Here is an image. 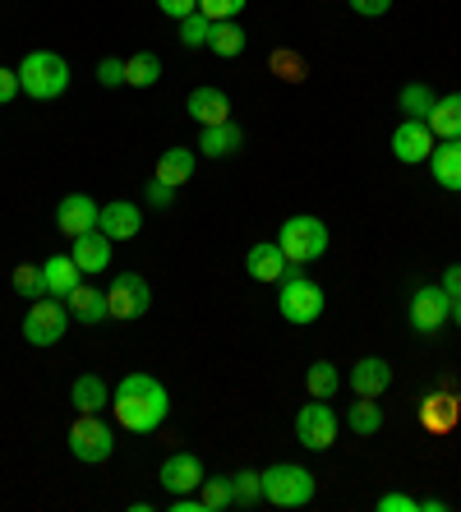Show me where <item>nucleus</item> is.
Instances as JSON below:
<instances>
[{
    "instance_id": "40",
    "label": "nucleus",
    "mask_w": 461,
    "mask_h": 512,
    "mask_svg": "<svg viewBox=\"0 0 461 512\" xmlns=\"http://www.w3.org/2000/svg\"><path fill=\"white\" fill-rule=\"evenodd\" d=\"M157 10H162L166 19H176V24H180V19H190V14L199 10V0H157Z\"/></svg>"
},
{
    "instance_id": "18",
    "label": "nucleus",
    "mask_w": 461,
    "mask_h": 512,
    "mask_svg": "<svg viewBox=\"0 0 461 512\" xmlns=\"http://www.w3.org/2000/svg\"><path fill=\"white\" fill-rule=\"evenodd\" d=\"M65 305H70V319H79L83 328H97V323H107L111 310H107V291H97V286H74L70 296H65Z\"/></svg>"
},
{
    "instance_id": "39",
    "label": "nucleus",
    "mask_w": 461,
    "mask_h": 512,
    "mask_svg": "<svg viewBox=\"0 0 461 512\" xmlns=\"http://www.w3.org/2000/svg\"><path fill=\"white\" fill-rule=\"evenodd\" d=\"M379 512H420V499H411V494H379Z\"/></svg>"
},
{
    "instance_id": "25",
    "label": "nucleus",
    "mask_w": 461,
    "mask_h": 512,
    "mask_svg": "<svg viewBox=\"0 0 461 512\" xmlns=\"http://www.w3.org/2000/svg\"><path fill=\"white\" fill-rule=\"evenodd\" d=\"M162 79V56L157 51H134L125 60V88H157Z\"/></svg>"
},
{
    "instance_id": "27",
    "label": "nucleus",
    "mask_w": 461,
    "mask_h": 512,
    "mask_svg": "<svg viewBox=\"0 0 461 512\" xmlns=\"http://www.w3.org/2000/svg\"><path fill=\"white\" fill-rule=\"evenodd\" d=\"M194 176V148H166L162 157H157V180H166V185H185V180Z\"/></svg>"
},
{
    "instance_id": "35",
    "label": "nucleus",
    "mask_w": 461,
    "mask_h": 512,
    "mask_svg": "<svg viewBox=\"0 0 461 512\" xmlns=\"http://www.w3.org/2000/svg\"><path fill=\"white\" fill-rule=\"evenodd\" d=\"M268 65H272V74H277V79H286V84H300V79H305V74H309V60L305 56H296V51H272V60H268Z\"/></svg>"
},
{
    "instance_id": "7",
    "label": "nucleus",
    "mask_w": 461,
    "mask_h": 512,
    "mask_svg": "<svg viewBox=\"0 0 461 512\" xmlns=\"http://www.w3.org/2000/svg\"><path fill=\"white\" fill-rule=\"evenodd\" d=\"M65 333H70V305H60V300H51V296L28 305V314H24L28 346H56Z\"/></svg>"
},
{
    "instance_id": "13",
    "label": "nucleus",
    "mask_w": 461,
    "mask_h": 512,
    "mask_svg": "<svg viewBox=\"0 0 461 512\" xmlns=\"http://www.w3.org/2000/svg\"><path fill=\"white\" fill-rule=\"evenodd\" d=\"M245 273L254 277V282H263V286H277L286 273H291V259L282 254L277 240H259V245L245 254Z\"/></svg>"
},
{
    "instance_id": "9",
    "label": "nucleus",
    "mask_w": 461,
    "mask_h": 512,
    "mask_svg": "<svg viewBox=\"0 0 461 512\" xmlns=\"http://www.w3.org/2000/svg\"><path fill=\"white\" fill-rule=\"evenodd\" d=\"M337 429H342L337 411H332L328 402H319V397L296 411V439L305 443L309 453H328L332 443H337Z\"/></svg>"
},
{
    "instance_id": "11",
    "label": "nucleus",
    "mask_w": 461,
    "mask_h": 512,
    "mask_svg": "<svg viewBox=\"0 0 461 512\" xmlns=\"http://www.w3.org/2000/svg\"><path fill=\"white\" fill-rule=\"evenodd\" d=\"M434 130H429V120H411L406 116L397 130H392V157L397 162H406V167H420V162H429V153H434Z\"/></svg>"
},
{
    "instance_id": "42",
    "label": "nucleus",
    "mask_w": 461,
    "mask_h": 512,
    "mask_svg": "<svg viewBox=\"0 0 461 512\" xmlns=\"http://www.w3.org/2000/svg\"><path fill=\"white\" fill-rule=\"evenodd\" d=\"M360 19H379V14H388L392 10V0H346Z\"/></svg>"
},
{
    "instance_id": "16",
    "label": "nucleus",
    "mask_w": 461,
    "mask_h": 512,
    "mask_svg": "<svg viewBox=\"0 0 461 512\" xmlns=\"http://www.w3.org/2000/svg\"><path fill=\"white\" fill-rule=\"evenodd\" d=\"M346 383H351L355 397H383L388 393V383H392V365L388 360H379V356H365V360H355L351 365Z\"/></svg>"
},
{
    "instance_id": "5",
    "label": "nucleus",
    "mask_w": 461,
    "mask_h": 512,
    "mask_svg": "<svg viewBox=\"0 0 461 512\" xmlns=\"http://www.w3.org/2000/svg\"><path fill=\"white\" fill-rule=\"evenodd\" d=\"M259 476H263V503H272V508H305L314 499V489H319V480L296 462H272Z\"/></svg>"
},
{
    "instance_id": "30",
    "label": "nucleus",
    "mask_w": 461,
    "mask_h": 512,
    "mask_svg": "<svg viewBox=\"0 0 461 512\" xmlns=\"http://www.w3.org/2000/svg\"><path fill=\"white\" fill-rule=\"evenodd\" d=\"M231 503H236V508H259L263 503V476L259 471H236V476H231Z\"/></svg>"
},
{
    "instance_id": "10",
    "label": "nucleus",
    "mask_w": 461,
    "mask_h": 512,
    "mask_svg": "<svg viewBox=\"0 0 461 512\" xmlns=\"http://www.w3.org/2000/svg\"><path fill=\"white\" fill-rule=\"evenodd\" d=\"M406 319H411L415 333H443L452 319V296L443 291V286H420L411 296V305H406Z\"/></svg>"
},
{
    "instance_id": "33",
    "label": "nucleus",
    "mask_w": 461,
    "mask_h": 512,
    "mask_svg": "<svg viewBox=\"0 0 461 512\" xmlns=\"http://www.w3.org/2000/svg\"><path fill=\"white\" fill-rule=\"evenodd\" d=\"M208 42H213V19H208V14L194 10L190 19H180V47L199 51V47H208Z\"/></svg>"
},
{
    "instance_id": "43",
    "label": "nucleus",
    "mask_w": 461,
    "mask_h": 512,
    "mask_svg": "<svg viewBox=\"0 0 461 512\" xmlns=\"http://www.w3.org/2000/svg\"><path fill=\"white\" fill-rule=\"evenodd\" d=\"M438 286H443V291H448V296L457 300V296H461V263H452V268L443 273V282H438Z\"/></svg>"
},
{
    "instance_id": "20",
    "label": "nucleus",
    "mask_w": 461,
    "mask_h": 512,
    "mask_svg": "<svg viewBox=\"0 0 461 512\" xmlns=\"http://www.w3.org/2000/svg\"><path fill=\"white\" fill-rule=\"evenodd\" d=\"M245 148V130L236 120H222V125H203L199 134V153L203 157H236Z\"/></svg>"
},
{
    "instance_id": "32",
    "label": "nucleus",
    "mask_w": 461,
    "mask_h": 512,
    "mask_svg": "<svg viewBox=\"0 0 461 512\" xmlns=\"http://www.w3.org/2000/svg\"><path fill=\"white\" fill-rule=\"evenodd\" d=\"M199 499H203V512H226V508H236L231 503V476H203L199 485Z\"/></svg>"
},
{
    "instance_id": "8",
    "label": "nucleus",
    "mask_w": 461,
    "mask_h": 512,
    "mask_svg": "<svg viewBox=\"0 0 461 512\" xmlns=\"http://www.w3.org/2000/svg\"><path fill=\"white\" fill-rule=\"evenodd\" d=\"M107 310L111 319L130 323V319H143V314L153 310V286L143 273H116V282L107 286Z\"/></svg>"
},
{
    "instance_id": "22",
    "label": "nucleus",
    "mask_w": 461,
    "mask_h": 512,
    "mask_svg": "<svg viewBox=\"0 0 461 512\" xmlns=\"http://www.w3.org/2000/svg\"><path fill=\"white\" fill-rule=\"evenodd\" d=\"M425 120H429V130H434V139H461V93L438 97Z\"/></svg>"
},
{
    "instance_id": "34",
    "label": "nucleus",
    "mask_w": 461,
    "mask_h": 512,
    "mask_svg": "<svg viewBox=\"0 0 461 512\" xmlns=\"http://www.w3.org/2000/svg\"><path fill=\"white\" fill-rule=\"evenodd\" d=\"M397 102H402V111H406V116H411V120H425L429 111H434V102H438V97H434V88H429V84H406Z\"/></svg>"
},
{
    "instance_id": "37",
    "label": "nucleus",
    "mask_w": 461,
    "mask_h": 512,
    "mask_svg": "<svg viewBox=\"0 0 461 512\" xmlns=\"http://www.w3.org/2000/svg\"><path fill=\"white\" fill-rule=\"evenodd\" d=\"M143 199L153 203V208H171V203H176V185H166V180H148V185H143Z\"/></svg>"
},
{
    "instance_id": "6",
    "label": "nucleus",
    "mask_w": 461,
    "mask_h": 512,
    "mask_svg": "<svg viewBox=\"0 0 461 512\" xmlns=\"http://www.w3.org/2000/svg\"><path fill=\"white\" fill-rule=\"evenodd\" d=\"M116 443H120V434L111 420H102V411H79V420L70 425V453L88 466L107 462L116 453Z\"/></svg>"
},
{
    "instance_id": "4",
    "label": "nucleus",
    "mask_w": 461,
    "mask_h": 512,
    "mask_svg": "<svg viewBox=\"0 0 461 512\" xmlns=\"http://www.w3.org/2000/svg\"><path fill=\"white\" fill-rule=\"evenodd\" d=\"M277 245H282V254L291 259V268H309L314 259L328 254V227H323L314 213H296L277 227Z\"/></svg>"
},
{
    "instance_id": "21",
    "label": "nucleus",
    "mask_w": 461,
    "mask_h": 512,
    "mask_svg": "<svg viewBox=\"0 0 461 512\" xmlns=\"http://www.w3.org/2000/svg\"><path fill=\"white\" fill-rule=\"evenodd\" d=\"M190 116L199 120V125H222V120H231V97L213 84L194 88L190 93Z\"/></svg>"
},
{
    "instance_id": "41",
    "label": "nucleus",
    "mask_w": 461,
    "mask_h": 512,
    "mask_svg": "<svg viewBox=\"0 0 461 512\" xmlns=\"http://www.w3.org/2000/svg\"><path fill=\"white\" fill-rule=\"evenodd\" d=\"M19 93H24V88H19V70H5V65H0V107H10Z\"/></svg>"
},
{
    "instance_id": "28",
    "label": "nucleus",
    "mask_w": 461,
    "mask_h": 512,
    "mask_svg": "<svg viewBox=\"0 0 461 512\" xmlns=\"http://www.w3.org/2000/svg\"><path fill=\"white\" fill-rule=\"evenodd\" d=\"M346 425H351V434H360V439L379 434V429H383V406H379V397H355V406L346 411Z\"/></svg>"
},
{
    "instance_id": "26",
    "label": "nucleus",
    "mask_w": 461,
    "mask_h": 512,
    "mask_svg": "<svg viewBox=\"0 0 461 512\" xmlns=\"http://www.w3.org/2000/svg\"><path fill=\"white\" fill-rule=\"evenodd\" d=\"M70 402L74 411H102V406H111V388L97 374H79L70 388Z\"/></svg>"
},
{
    "instance_id": "15",
    "label": "nucleus",
    "mask_w": 461,
    "mask_h": 512,
    "mask_svg": "<svg viewBox=\"0 0 461 512\" xmlns=\"http://www.w3.org/2000/svg\"><path fill=\"white\" fill-rule=\"evenodd\" d=\"M97 231H102V236H111V240H134V236L143 231L139 203H130V199L107 203V208L97 213Z\"/></svg>"
},
{
    "instance_id": "3",
    "label": "nucleus",
    "mask_w": 461,
    "mask_h": 512,
    "mask_svg": "<svg viewBox=\"0 0 461 512\" xmlns=\"http://www.w3.org/2000/svg\"><path fill=\"white\" fill-rule=\"evenodd\" d=\"M277 314L296 328H309L319 323L323 314V286L314 277H305V268H291V273L277 282Z\"/></svg>"
},
{
    "instance_id": "44",
    "label": "nucleus",
    "mask_w": 461,
    "mask_h": 512,
    "mask_svg": "<svg viewBox=\"0 0 461 512\" xmlns=\"http://www.w3.org/2000/svg\"><path fill=\"white\" fill-rule=\"evenodd\" d=\"M452 323H457V328H461V296L452 300Z\"/></svg>"
},
{
    "instance_id": "1",
    "label": "nucleus",
    "mask_w": 461,
    "mask_h": 512,
    "mask_svg": "<svg viewBox=\"0 0 461 512\" xmlns=\"http://www.w3.org/2000/svg\"><path fill=\"white\" fill-rule=\"evenodd\" d=\"M111 411H116V425L125 434H157L166 425V416H171V393H166L153 374L134 370L116 383Z\"/></svg>"
},
{
    "instance_id": "31",
    "label": "nucleus",
    "mask_w": 461,
    "mask_h": 512,
    "mask_svg": "<svg viewBox=\"0 0 461 512\" xmlns=\"http://www.w3.org/2000/svg\"><path fill=\"white\" fill-rule=\"evenodd\" d=\"M208 47H213L222 60L240 56V51H245V28H240L236 19H226V24H213V42H208Z\"/></svg>"
},
{
    "instance_id": "12",
    "label": "nucleus",
    "mask_w": 461,
    "mask_h": 512,
    "mask_svg": "<svg viewBox=\"0 0 461 512\" xmlns=\"http://www.w3.org/2000/svg\"><path fill=\"white\" fill-rule=\"evenodd\" d=\"M97 213H102V203L93 194H65L56 203V227L70 240H79L83 231H97Z\"/></svg>"
},
{
    "instance_id": "19",
    "label": "nucleus",
    "mask_w": 461,
    "mask_h": 512,
    "mask_svg": "<svg viewBox=\"0 0 461 512\" xmlns=\"http://www.w3.org/2000/svg\"><path fill=\"white\" fill-rule=\"evenodd\" d=\"M111 245L116 240L102 236V231H83L79 240H74V263H79V273H107L111 268Z\"/></svg>"
},
{
    "instance_id": "36",
    "label": "nucleus",
    "mask_w": 461,
    "mask_h": 512,
    "mask_svg": "<svg viewBox=\"0 0 461 512\" xmlns=\"http://www.w3.org/2000/svg\"><path fill=\"white\" fill-rule=\"evenodd\" d=\"M245 5L249 0H199V14H208L213 24H226V19H236Z\"/></svg>"
},
{
    "instance_id": "38",
    "label": "nucleus",
    "mask_w": 461,
    "mask_h": 512,
    "mask_svg": "<svg viewBox=\"0 0 461 512\" xmlns=\"http://www.w3.org/2000/svg\"><path fill=\"white\" fill-rule=\"evenodd\" d=\"M97 84L102 88H120L125 84V60H102V65H97Z\"/></svg>"
},
{
    "instance_id": "2",
    "label": "nucleus",
    "mask_w": 461,
    "mask_h": 512,
    "mask_svg": "<svg viewBox=\"0 0 461 512\" xmlns=\"http://www.w3.org/2000/svg\"><path fill=\"white\" fill-rule=\"evenodd\" d=\"M19 88L33 102H56L70 88V60L60 56V51H28L19 60Z\"/></svg>"
},
{
    "instance_id": "23",
    "label": "nucleus",
    "mask_w": 461,
    "mask_h": 512,
    "mask_svg": "<svg viewBox=\"0 0 461 512\" xmlns=\"http://www.w3.org/2000/svg\"><path fill=\"white\" fill-rule=\"evenodd\" d=\"M42 273H47V296H70L74 286H79V263H74V254H51L47 263H42Z\"/></svg>"
},
{
    "instance_id": "29",
    "label": "nucleus",
    "mask_w": 461,
    "mask_h": 512,
    "mask_svg": "<svg viewBox=\"0 0 461 512\" xmlns=\"http://www.w3.org/2000/svg\"><path fill=\"white\" fill-rule=\"evenodd\" d=\"M10 286L28 300H42L47 296V273H42V263H19V268L10 273Z\"/></svg>"
},
{
    "instance_id": "17",
    "label": "nucleus",
    "mask_w": 461,
    "mask_h": 512,
    "mask_svg": "<svg viewBox=\"0 0 461 512\" xmlns=\"http://www.w3.org/2000/svg\"><path fill=\"white\" fill-rule=\"evenodd\" d=\"M429 176H434V185L461 194V139L434 143V153H429Z\"/></svg>"
},
{
    "instance_id": "14",
    "label": "nucleus",
    "mask_w": 461,
    "mask_h": 512,
    "mask_svg": "<svg viewBox=\"0 0 461 512\" xmlns=\"http://www.w3.org/2000/svg\"><path fill=\"white\" fill-rule=\"evenodd\" d=\"M157 480H162L166 494H194L203 485V462L194 453H171L157 471Z\"/></svg>"
},
{
    "instance_id": "24",
    "label": "nucleus",
    "mask_w": 461,
    "mask_h": 512,
    "mask_svg": "<svg viewBox=\"0 0 461 512\" xmlns=\"http://www.w3.org/2000/svg\"><path fill=\"white\" fill-rule=\"evenodd\" d=\"M305 393L319 397V402H328V397L342 393V370L332 365V360H314L305 370Z\"/></svg>"
}]
</instances>
